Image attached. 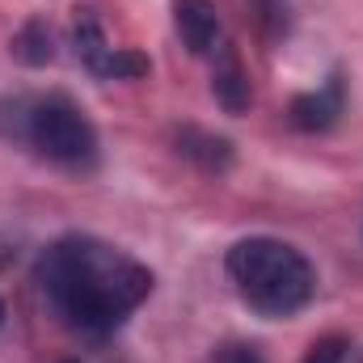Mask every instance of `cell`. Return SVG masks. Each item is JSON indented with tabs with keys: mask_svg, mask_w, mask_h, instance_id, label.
<instances>
[{
	"mask_svg": "<svg viewBox=\"0 0 363 363\" xmlns=\"http://www.w3.org/2000/svg\"><path fill=\"white\" fill-rule=\"evenodd\" d=\"M38 287L68 330L101 338L148 300L152 271L110 241L60 237L38 258Z\"/></svg>",
	"mask_w": 363,
	"mask_h": 363,
	"instance_id": "obj_1",
	"label": "cell"
},
{
	"mask_svg": "<svg viewBox=\"0 0 363 363\" xmlns=\"http://www.w3.org/2000/svg\"><path fill=\"white\" fill-rule=\"evenodd\" d=\"M228 279L237 287V296L262 313V317H291L300 313L313 291H317V271L313 262L279 241V237H245L228 250Z\"/></svg>",
	"mask_w": 363,
	"mask_h": 363,
	"instance_id": "obj_2",
	"label": "cell"
},
{
	"mask_svg": "<svg viewBox=\"0 0 363 363\" xmlns=\"http://www.w3.org/2000/svg\"><path fill=\"white\" fill-rule=\"evenodd\" d=\"M211 89L224 101V110H245V106H250V81H245V72H241V64H237L233 51H224V64L216 68Z\"/></svg>",
	"mask_w": 363,
	"mask_h": 363,
	"instance_id": "obj_7",
	"label": "cell"
},
{
	"mask_svg": "<svg viewBox=\"0 0 363 363\" xmlns=\"http://www.w3.org/2000/svg\"><path fill=\"white\" fill-rule=\"evenodd\" d=\"M72 38H77V55L81 64L89 68L93 77H106V81H123V77H144L148 64L131 51H118L110 47L101 21L93 17L89 9H77V26H72Z\"/></svg>",
	"mask_w": 363,
	"mask_h": 363,
	"instance_id": "obj_4",
	"label": "cell"
},
{
	"mask_svg": "<svg viewBox=\"0 0 363 363\" xmlns=\"http://www.w3.org/2000/svg\"><path fill=\"white\" fill-rule=\"evenodd\" d=\"M351 351H355V347H351L347 338H321V342H313V347H308L304 363H347Z\"/></svg>",
	"mask_w": 363,
	"mask_h": 363,
	"instance_id": "obj_8",
	"label": "cell"
},
{
	"mask_svg": "<svg viewBox=\"0 0 363 363\" xmlns=\"http://www.w3.org/2000/svg\"><path fill=\"white\" fill-rule=\"evenodd\" d=\"M338 114H342V85H338V77L325 89L304 93V97L291 101V123L304 127V131H325Z\"/></svg>",
	"mask_w": 363,
	"mask_h": 363,
	"instance_id": "obj_6",
	"label": "cell"
},
{
	"mask_svg": "<svg viewBox=\"0 0 363 363\" xmlns=\"http://www.w3.org/2000/svg\"><path fill=\"white\" fill-rule=\"evenodd\" d=\"M174 30L186 43L190 55H211L220 51V13L211 0H174Z\"/></svg>",
	"mask_w": 363,
	"mask_h": 363,
	"instance_id": "obj_5",
	"label": "cell"
},
{
	"mask_svg": "<svg viewBox=\"0 0 363 363\" xmlns=\"http://www.w3.org/2000/svg\"><path fill=\"white\" fill-rule=\"evenodd\" d=\"M211 363H262V355L254 347H224Z\"/></svg>",
	"mask_w": 363,
	"mask_h": 363,
	"instance_id": "obj_9",
	"label": "cell"
},
{
	"mask_svg": "<svg viewBox=\"0 0 363 363\" xmlns=\"http://www.w3.org/2000/svg\"><path fill=\"white\" fill-rule=\"evenodd\" d=\"M0 325H4V304H0Z\"/></svg>",
	"mask_w": 363,
	"mask_h": 363,
	"instance_id": "obj_10",
	"label": "cell"
},
{
	"mask_svg": "<svg viewBox=\"0 0 363 363\" xmlns=\"http://www.w3.org/2000/svg\"><path fill=\"white\" fill-rule=\"evenodd\" d=\"M9 135H17L38 157L55 161L64 169H89L97 161V131L85 118V110L64 93L17 97L13 118H9Z\"/></svg>",
	"mask_w": 363,
	"mask_h": 363,
	"instance_id": "obj_3",
	"label": "cell"
}]
</instances>
